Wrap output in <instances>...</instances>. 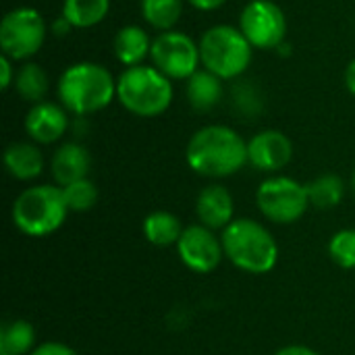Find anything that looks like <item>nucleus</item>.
Listing matches in <instances>:
<instances>
[{
  "instance_id": "nucleus-1",
  "label": "nucleus",
  "mask_w": 355,
  "mask_h": 355,
  "mask_svg": "<svg viewBox=\"0 0 355 355\" xmlns=\"http://www.w3.org/2000/svg\"><path fill=\"white\" fill-rule=\"evenodd\" d=\"M185 160L202 177L225 179L248 164V141L227 125H206L189 137Z\"/></svg>"
},
{
  "instance_id": "nucleus-2",
  "label": "nucleus",
  "mask_w": 355,
  "mask_h": 355,
  "mask_svg": "<svg viewBox=\"0 0 355 355\" xmlns=\"http://www.w3.org/2000/svg\"><path fill=\"white\" fill-rule=\"evenodd\" d=\"M58 102L75 116H87L104 110L116 98L114 75L92 60L73 62L56 83Z\"/></svg>"
},
{
  "instance_id": "nucleus-3",
  "label": "nucleus",
  "mask_w": 355,
  "mask_h": 355,
  "mask_svg": "<svg viewBox=\"0 0 355 355\" xmlns=\"http://www.w3.org/2000/svg\"><path fill=\"white\" fill-rule=\"evenodd\" d=\"M225 258L250 275H266L279 262V245L272 233L258 220L237 218L220 235Z\"/></svg>"
},
{
  "instance_id": "nucleus-4",
  "label": "nucleus",
  "mask_w": 355,
  "mask_h": 355,
  "mask_svg": "<svg viewBox=\"0 0 355 355\" xmlns=\"http://www.w3.org/2000/svg\"><path fill=\"white\" fill-rule=\"evenodd\" d=\"M173 98V81L154 64L129 67L116 79V100L127 112L139 119L164 114L171 108Z\"/></svg>"
},
{
  "instance_id": "nucleus-5",
  "label": "nucleus",
  "mask_w": 355,
  "mask_h": 355,
  "mask_svg": "<svg viewBox=\"0 0 355 355\" xmlns=\"http://www.w3.org/2000/svg\"><path fill=\"white\" fill-rule=\"evenodd\" d=\"M202 69L214 73L223 81L241 77L252 62L254 46L241 33L239 27L220 23L208 27L200 37Z\"/></svg>"
},
{
  "instance_id": "nucleus-6",
  "label": "nucleus",
  "mask_w": 355,
  "mask_h": 355,
  "mask_svg": "<svg viewBox=\"0 0 355 355\" xmlns=\"http://www.w3.org/2000/svg\"><path fill=\"white\" fill-rule=\"evenodd\" d=\"M69 214L62 187L33 185L25 189L12 204L15 227L29 237H46L58 231Z\"/></svg>"
},
{
  "instance_id": "nucleus-7",
  "label": "nucleus",
  "mask_w": 355,
  "mask_h": 355,
  "mask_svg": "<svg viewBox=\"0 0 355 355\" xmlns=\"http://www.w3.org/2000/svg\"><path fill=\"white\" fill-rule=\"evenodd\" d=\"M48 23L40 10L31 6H17L0 21V48L2 54L15 62L31 60L44 46Z\"/></svg>"
},
{
  "instance_id": "nucleus-8",
  "label": "nucleus",
  "mask_w": 355,
  "mask_h": 355,
  "mask_svg": "<svg viewBox=\"0 0 355 355\" xmlns=\"http://www.w3.org/2000/svg\"><path fill=\"white\" fill-rule=\"evenodd\" d=\"M256 204L264 218L277 225H291L300 220L310 208L306 185L291 177H268L256 191Z\"/></svg>"
},
{
  "instance_id": "nucleus-9",
  "label": "nucleus",
  "mask_w": 355,
  "mask_h": 355,
  "mask_svg": "<svg viewBox=\"0 0 355 355\" xmlns=\"http://www.w3.org/2000/svg\"><path fill=\"white\" fill-rule=\"evenodd\" d=\"M150 60L171 81H187L202 67L200 44L183 31H162L152 42Z\"/></svg>"
},
{
  "instance_id": "nucleus-10",
  "label": "nucleus",
  "mask_w": 355,
  "mask_h": 355,
  "mask_svg": "<svg viewBox=\"0 0 355 355\" xmlns=\"http://www.w3.org/2000/svg\"><path fill=\"white\" fill-rule=\"evenodd\" d=\"M237 27L256 50H277L287 37V17L275 0H250Z\"/></svg>"
},
{
  "instance_id": "nucleus-11",
  "label": "nucleus",
  "mask_w": 355,
  "mask_h": 355,
  "mask_svg": "<svg viewBox=\"0 0 355 355\" xmlns=\"http://www.w3.org/2000/svg\"><path fill=\"white\" fill-rule=\"evenodd\" d=\"M177 254L181 262L198 275H208L216 270V266L225 258L220 237H216V233L204 225L185 227L177 243Z\"/></svg>"
},
{
  "instance_id": "nucleus-12",
  "label": "nucleus",
  "mask_w": 355,
  "mask_h": 355,
  "mask_svg": "<svg viewBox=\"0 0 355 355\" xmlns=\"http://www.w3.org/2000/svg\"><path fill=\"white\" fill-rule=\"evenodd\" d=\"M293 158L291 139L277 129L256 133L248 141V162L262 173H279Z\"/></svg>"
},
{
  "instance_id": "nucleus-13",
  "label": "nucleus",
  "mask_w": 355,
  "mask_h": 355,
  "mask_svg": "<svg viewBox=\"0 0 355 355\" xmlns=\"http://www.w3.org/2000/svg\"><path fill=\"white\" fill-rule=\"evenodd\" d=\"M71 121H69V110L58 102H37L31 104V108L25 114V133L33 144H54L62 139L67 133Z\"/></svg>"
},
{
  "instance_id": "nucleus-14",
  "label": "nucleus",
  "mask_w": 355,
  "mask_h": 355,
  "mask_svg": "<svg viewBox=\"0 0 355 355\" xmlns=\"http://www.w3.org/2000/svg\"><path fill=\"white\" fill-rule=\"evenodd\" d=\"M196 214L200 218V225L212 231H225L233 223L235 214V202L231 191L218 183L204 187L196 200Z\"/></svg>"
},
{
  "instance_id": "nucleus-15",
  "label": "nucleus",
  "mask_w": 355,
  "mask_h": 355,
  "mask_svg": "<svg viewBox=\"0 0 355 355\" xmlns=\"http://www.w3.org/2000/svg\"><path fill=\"white\" fill-rule=\"evenodd\" d=\"M50 168L58 187H64L79 179H87V173L92 168V156L85 146L77 141H64L52 154Z\"/></svg>"
},
{
  "instance_id": "nucleus-16",
  "label": "nucleus",
  "mask_w": 355,
  "mask_h": 355,
  "mask_svg": "<svg viewBox=\"0 0 355 355\" xmlns=\"http://www.w3.org/2000/svg\"><path fill=\"white\" fill-rule=\"evenodd\" d=\"M152 42L154 37H150V33L139 27V25H125L116 31L114 40H112V52L114 58L125 67H137V64H146V58H150L152 52Z\"/></svg>"
},
{
  "instance_id": "nucleus-17",
  "label": "nucleus",
  "mask_w": 355,
  "mask_h": 355,
  "mask_svg": "<svg viewBox=\"0 0 355 355\" xmlns=\"http://www.w3.org/2000/svg\"><path fill=\"white\" fill-rule=\"evenodd\" d=\"M4 166L17 181H33L44 171V156L33 141H12L4 150Z\"/></svg>"
},
{
  "instance_id": "nucleus-18",
  "label": "nucleus",
  "mask_w": 355,
  "mask_h": 355,
  "mask_svg": "<svg viewBox=\"0 0 355 355\" xmlns=\"http://www.w3.org/2000/svg\"><path fill=\"white\" fill-rule=\"evenodd\" d=\"M185 94H187L189 106L196 112H210L220 104V100L225 96L223 79L206 69H200L187 79Z\"/></svg>"
},
{
  "instance_id": "nucleus-19",
  "label": "nucleus",
  "mask_w": 355,
  "mask_h": 355,
  "mask_svg": "<svg viewBox=\"0 0 355 355\" xmlns=\"http://www.w3.org/2000/svg\"><path fill=\"white\" fill-rule=\"evenodd\" d=\"M144 237L158 248H168V245H177L185 227L181 225V220L166 210H156L152 214H148L144 218L141 225Z\"/></svg>"
},
{
  "instance_id": "nucleus-20",
  "label": "nucleus",
  "mask_w": 355,
  "mask_h": 355,
  "mask_svg": "<svg viewBox=\"0 0 355 355\" xmlns=\"http://www.w3.org/2000/svg\"><path fill=\"white\" fill-rule=\"evenodd\" d=\"M110 12V0H64L60 15L73 29H89L100 25Z\"/></svg>"
},
{
  "instance_id": "nucleus-21",
  "label": "nucleus",
  "mask_w": 355,
  "mask_h": 355,
  "mask_svg": "<svg viewBox=\"0 0 355 355\" xmlns=\"http://www.w3.org/2000/svg\"><path fill=\"white\" fill-rule=\"evenodd\" d=\"M12 87L25 102L37 104V102L46 100V96L50 92V79H48V73L37 62L27 60L17 69Z\"/></svg>"
},
{
  "instance_id": "nucleus-22",
  "label": "nucleus",
  "mask_w": 355,
  "mask_h": 355,
  "mask_svg": "<svg viewBox=\"0 0 355 355\" xmlns=\"http://www.w3.org/2000/svg\"><path fill=\"white\" fill-rule=\"evenodd\" d=\"M306 189H308L310 206H314L318 210L337 208L345 198V183L335 173H324V175L316 177L314 181H310L306 185Z\"/></svg>"
},
{
  "instance_id": "nucleus-23",
  "label": "nucleus",
  "mask_w": 355,
  "mask_h": 355,
  "mask_svg": "<svg viewBox=\"0 0 355 355\" xmlns=\"http://www.w3.org/2000/svg\"><path fill=\"white\" fill-rule=\"evenodd\" d=\"M146 25L156 31H171L183 17V0H141L139 4Z\"/></svg>"
},
{
  "instance_id": "nucleus-24",
  "label": "nucleus",
  "mask_w": 355,
  "mask_h": 355,
  "mask_svg": "<svg viewBox=\"0 0 355 355\" xmlns=\"http://www.w3.org/2000/svg\"><path fill=\"white\" fill-rule=\"evenodd\" d=\"M35 349V329L27 320H10L0 329V354L29 355Z\"/></svg>"
},
{
  "instance_id": "nucleus-25",
  "label": "nucleus",
  "mask_w": 355,
  "mask_h": 355,
  "mask_svg": "<svg viewBox=\"0 0 355 355\" xmlns=\"http://www.w3.org/2000/svg\"><path fill=\"white\" fill-rule=\"evenodd\" d=\"M64 202L69 206V212H87L98 202V187L89 179H79L75 183H69L62 187Z\"/></svg>"
},
{
  "instance_id": "nucleus-26",
  "label": "nucleus",
  "mask_w": 355,
  "mask_h": 355,
  "mask_svg": "<svg viewBox=\"0 0 355 355\" xmlns=\"http://www.w3.org/2000/svg\"><path fill=\"white\" fill-rule=\"evenodd\" d=\"M329 256L345 270L355 268V229H343L329 241Z\"/></svg>"
},
{
  "instance_id": "nucleus-27",
  "label": "nucleus",
  "mask_w": 355,
  "mask_h": 355,
  "mask_svg": "<svg viewBox=\"0 0 355 355\" xmlns=\"http://www.w3.org/2000/svg\"><path fill=\"white\" fill-rule=\"evenodd\" d=\"M15 77H17V67L15 60H10L8 56H0V87L8 89L15 85Z\"/></svg>"
},
{
  "instance_id": "nucleus-28",
  "label": "nucleus",
  "mask_w": 355,
  "mask_h": 355,
  "mask_svg": "<svg viewBox=\"0 0 355 355\" xmlns=\"http://www.w3.org/2000/svg\"><path fill=\"white\" fill-rule=\"evenodd\" d=\"M29 355H79L73 347L64 345V343H58V341H48V343H42L37 345Z\"/></svg>"
},
{
  "instance_id": "nucleus-29",
  "label": "nucleus",
  "mask_w": 355,
  "mask_h": 355,
  "mask_svg": "<svg viewBox=\"0 0 355 355\" xmlns=\"http://www.w3.org/2000/svg\"><path fill=\"white\" fill-rule=\"evenodd\" d=\"M71 29H73V25H71V23H69V21H67L62 15H60L58 19H54V21H52V25H50V31H52L54 35H58V37L67 35Z\"/></svg>"
},
{
  "instance_id": "nucleus-30",
  "label": "nucleus",
  "mask_w": 355,
  "mask_h": 355,
  "mask_svg": "<svg viewBox=\"0 0 355 355\" xmlns=\"http://www.w3.org/2000/svg\"><path fill=\"white\" fill-rule=\"evenodd\" d=\"M185 2H189L193 8H198V10H216V8H220L227 0H185Z\"/></svg>"
},
{
  "instance_id": "nucleus-31",
  "label": "nucleus",
  "mask_w": 355,
  "mask_h": 355,
  "mask_svg": "<svg viewBox=\"0 0 355 355\" xmlns=\"http://www.w3.org/2000/svg\"><path fill=\"white\" fill-rule=\"evenodd\" d=\"M275 355H320L316 354L314 349L306 347V345H287L283 349H279Z\"/></svg>"
},
{
  "instance_id": "nucleus-32",
  "label": "nucleus",
  "mask_w": 355,
  "mask_h": 355,
  "mask_svg": "<svg viewBox=\"0 0 355 355\" xmlns=\"http://www.w3.org/2000/svg\"><path fill=\"white\" fill-rule=\"evenodd\" d=\"M345 87L349 89L352 96H355V58L345 69Z\"/></svg>"
},
{
  "instance_id": "nucleus-33",
  "label": "nucleus",
  "mask_w": 355,
  "mask_h": 355,
  "mask_svg": "<svg viewBox=\"0 0 355 355\" xmlns=\"http://www.w3.org/2000/svg\"><path fill=\"white\" fill-rule=\"evenodd\" d=\"M352 191H354V196H355V168H354V173H352Z\"/></svg>"
},
{
  "instance_id": "nucleus-34",
  "label": "nucleus",
  "mask_w": 355,
  "mask_h": 355,
  "mask_svg": "<svg viewBox=\"0 0 355 355\" xmlns=\"http://www.w3.org/2000/svg\"><path fill=\"white\" fill-rule=\"evenodd\" d=\"M0 355H2V354H0Z\"/></svg>"
}]
</instances>
